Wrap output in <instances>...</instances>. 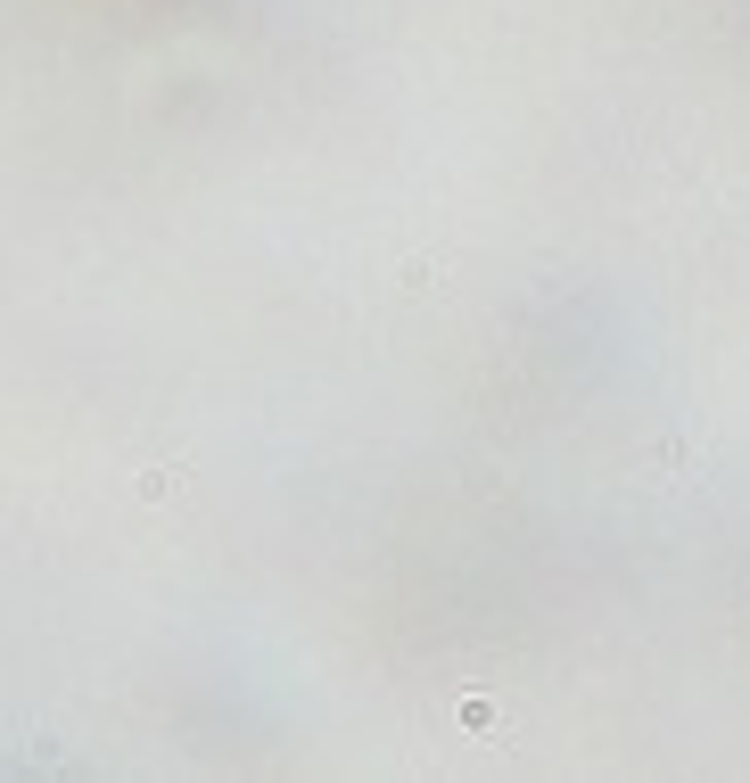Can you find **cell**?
<instances>
[{
    "instance_id": "6da1fadb",
    "label": "cell",
    "mask_w": 750,
    "mask_h": 783,
    "mask_svg": "<svg viewBox=\"0 0 750 783\" xmlns=\"http://www.w3.org/2000/svg\"><path fill=\"white\" fill-rule=\"evenodd\" d=\"M141 495L157 503V495H182V470H149V479H141Z\"/></svg>"
}]
</instances>
